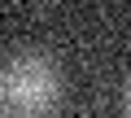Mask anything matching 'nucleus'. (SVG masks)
Listing matches in <instances>:
<instances>
[{
    "instance_id": "1",
    "label": "nucleus",
    "mask_w": 131,
    "mask_h": 118,
    "mask_svg": "<svg viewBox=\"0 0 131 118\" xmlns=\"http://www.w3.org/2000/svg\"><path fill=\"white\" fill-rule=\"evenodd\" d=\"M0 101L18 114H48L61 101V70L44 52H13L0 66Z\"/></svg>"
},
{
    "instance_id": "2",
    "label": "nucleus",
    "mask_w": 131,
    "mask_h": 118,
    "mask_svg": "<svg viewBox=\"0 0 131 118\" xmlns=\"http://www.w3.org/2000/svg\"><path fill=\"white\" fill-rule=\"evenodd\" d=\"M122 109L131 114V79H127V88H122Z\"/></svg>"
},
{
    "instance_id": "3",
    "label": "nucleus",
    "mask_w": 131,
    "mask_h": 118,
    "mask_svg": "<svg viewBox=\"0 0 131 118\" xmlns=\"http://www.w3.org/2000/svg\"><path fill=\"white\" fill-rule=\"evenodd\" d=\"M0 118H9V114H0Z\"/></svg>"
}]
</instances>
